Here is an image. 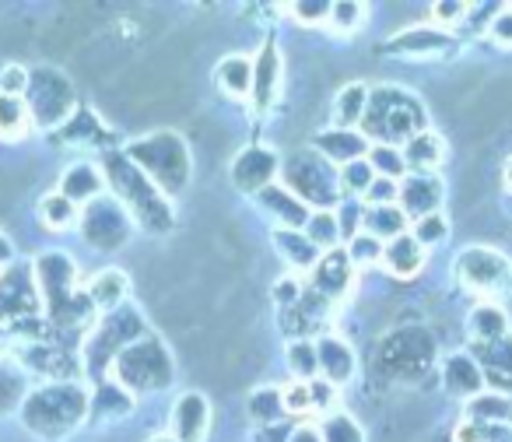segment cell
Segmentation results:
<instances>
[{"instance_id":"cell-1","label":"cell","mask_w":512,"mask_h":442,"mask_svg":"<svg viewBox=\"0 0 512 442\" xmlns=\"http://www.w3.org/2000/svg\"><path fill=\"white\" fill-rule=\"evenodd\" d=\"M99 169L106 176V186L113 190V200L130 214L134 225H141L144 232H155V236H162V232H169L176 225L169 197L123 151H106Z\"/></svg>"},{"instance_id":"cell-2","label":"cell","mask_w":512,"mask_h":442,"mask_svg":"<svg viewBox=\"0 0 512 442\" xmlns=\"http://www.w3.org/2000/svg\"><path fill=\"white\" fill-rule=\"evenodd\" d=\"M22 425L39 439H64L88 418V393L81 383H46L22 397Z\"/></svg>"},{"instance_id":"cell-3","label":"cell","mask_w":512,"mask_h":442,"mask_svg":"<svg viewBox=\"0 0 512 442\" xmlns=\"http://www.w3.org/2000/svg\"><path fill=\"white\" fill-rule=\"evenodd\" d=\"M428 127V113L411 92L397 85H379L369 88V106L358 123L369 144H393L400 148L404 141H411L418 130Z\"/></svg>"},{"instance_id":"cell-4","label":"cell","mask_w":512,"mask_h":442,"mask_svg":"<svg viewBox=\"0 0 512 442\" xmlns=\"http://www.w3.org/2000/svg\"><path fill=\"white\" fill-rule=\"evenodd\" d=\"M123 155H127L165 197L186 190V183H190V172H193L190 148H186V141L176 130H151V134H141L137 141L127 144Z\"/></svg>"},{"instance_id":"cell-5","label":"cell","mask_w":512,"mask_h":442,"mask_svg":"<svg viewBox=\"0 0 512 442\" xmlns=\"http://www.w3.org/2000/svg\"><path fill=\"white\" fill-rule=\"evenodd\" d=\"M109 372H113L109 379H113L116 386H123L130 397H137V393L165 390V386L172 383V376H176V365H172L169 348H165L155 334H144L141 341H134L130 348H123L120 355H116Z\"/></svg>"},{"instance_id":"cell-6","label":"cell","mask_w":512,"mask_h":442,"mask_svg":"<svg viewBox=\"0 0 512 442\" xmlns=\"http://www.w3.org/2000/svg\"><path fill=\"white\" fill-rule=\"evenodd\" d=\"M453 278L477 302H498L512 292V260L495 246H463L453 257Z\"/></svg>"},{"instance_id":"cell-7","label":"cell","mask_w":512,"mask_h":442,"mask_svg":"<svg viewBox=\"0 0 512 442\" xmlns=\"http://www.w3.org/2000/svg\"><path fill=\"white\" fill-rule=\"evenodd\" d=\"M281 186L292 190L309 211H334V200H341L337 190V169L327 165L313 148L295 151L292 158L281 162Z\"/></svg>"},{"instance_id":"cell-8","label":"cell","mask_w":512,"mask_h":442,"mask_svg":"<svg viewBox=\"0 0 512 442\" xmlns=\"http://www.w3.org/2000/svg\"><path fill=\"white\" fill-rule=\"evenodd\" d=\"M148 334L144 330V316L134 306H120L113 313H106L102 320L92 323V334L85 341V369L95 376H106L109 365L116 362L123 348H130L134 341Z\"/></svg>"},{"instance_id":"cell-9","label":"cell","mask_w":512,"mask_h":442,"mask_svg":"<svg viewBox=\"0 0 512 442\" xmlns=\"http://www.w3.org/2000/svg\"><path fill=\"white\" fill-rule=\"evenodd\" d=\"M25 106H29L32 127H64L74 113V85L57 67H36L29 71V88H25Z\"/></svg>"},{"instance_id":"cell-10","label":"cell","mask_w":512,"mask_h":442,"mask_svg":"<svg viewBox=\"0 0 512 442\" xmlns=\"http://www.w3.org/2000/svg\"><path fill=\"white\" fill-rule=\"evenodd\" d=\"M81 236H85L88 246H95V250H120V246H127L130 239V229H134V221H130V214L123 211L120 204H116L113 197H99L92 200V204L81 211Z\"/></svg>"},{"instance_id":"cell-11","label":"cell","mask_w":512,"mask_h":442,"mask_svg":"<svg viewBox=\"0 0 512 442\" xmlns=\"http://www.w3.org/2000/svg\"><path fill=\"white\" fill-rule=\"evenodd\" d=\"M39 306V288L32 264H8L0 271V323H25L36 320Z\"/></svg>"},{"instance_id":"cell-12","label":"cell","mask_w":512,"mask_h":442,"mask_svg":"<svg viewBox=\"0 0 512 442\" xmlns=\"http://www.w3.org/2000/svg\"><path fill=\"white\" fill-rule=\"evenodd\" d=\"M228 176H232L235 190L256 197L260 190H267L271 183H278L281 155L274 148H267V144H249V148H242L239 155L232 158Z\"/></svg>"},{"instance_id":"cell-13","label":"cell","mask_w":512,"mask_h":442,"mask_svg":"<svg viewBox=\"0 0 512 442\" xmlns=\"http://www.w3.org/2000/svg\"><path fill=\"white\" fill-rule=\"evenodd\" d=\"M355 267H351L348 253H344V246H337V250H327L320 253V260L313 264V271L306 274V288H313L316 295H323L327 302H344L351 295V288H355Z\"/></svg>"},{"instance_id":"cell-14","label":"cell","mask_w":512,"mask_h":442,"mask_svg":"<svg viewBox=\"0 0 512 442\" xmlns=\"http://www.w3.org/2000/svg\"><path fill=\"white\" fill-rule=\"evenodd\" d=\"M281 85H285V64H281V50L274 39H267L260 46V53L253 57V92L249 102L260 116H267L281 99Z\"/></svg>"},{"instance_id":"cell-15","label":"cell","mask_w":512,"mask_h":442,"mask_svg":"<svg viewBox=\"0 0 512 442\" xmlns=\"http://www.w3.org/2000/svg\"><path fill=\"white\" fill-rule=\"evenodd\" d=\"M442 204H446V183H442L439 172H407L400 179L397 207L407 214V221H418L425 214L442 211Z\"/></svg>"},{"instance_id":"cell-16","label":"cell","mask_w":512,"mask_h":442,"mask_svg":"<svg viewBox=\"0 0 512 442\" xmlns=\"http://www.w3.org/2000/svg\"><path fill=\"white\" fill-rule=\"evenodd\" d=\"M456 50V36L446 29H435V25H411V29L397 32L386 43V53H397V57H414V60H432L446 57Z\"/></svg>"},{"instance_id":"cell-17","label":"cell","mask_w":512,"mask_h":442,"mask_svg":"<svg viewBox=\"0 0 512 442\" xmlns=\"http://www.w3.org/2000/svg\"><path fill=\"white\" fill-rule=\"evenodd\" d=\"M470 358L477 362L484 376V390L491 393H512V334L502 337V341L491 344H470Z\"/></svg>"},{"instance_id":"cell-18","label":"cell","mask_w":512,"mask_h":442,"mask_svg":"<svg viewBox=\"0 0 512 442\" xmlns=\"http://www.w3.org/2000/svg\"><path fill=\"white\" fill-rule=\"evenodd\" d=\"M172 439L179 442H204L207 439V428H211V400L197 390H186L176 397L172 404Z\"/></svg>"},{"instance_id":"cell-19","label":"cell","mask_w":512,"mask_h":442,"mask_svg":"<svg viewBox=\"0 0 512 442\" xmlns=\"http://www.w3.org/2000/svg\"><path fill=\"white\" fill-rule=\"evenodd\" d=\"M369 137L362 130H348V127H323L320 134L313 137V151L334 169H344V165L358 162V158L369 155Z\"/></svg>"},{"instance_id":"cell-20","label":"cell","mask_w":512,"mask_h":442,"mask_svg":"<svg viewBox=\"0 0 512 442\" xmlns=\"http://www.w3.org/2000/svg\"><path fill=\"white\" fill-rule=\"evenodd\" d=\"M313 341H316V362H320V379H327L337 390H344V386L355 379V369H358L355 348H351L341 334H320V337H313Z\"/></svg>"},{"instance_id":"cell-21","label":"cell","mask_w":512,"mask_h":442,"mask_svg":"<svg viewBox=\"0 0 512 442\" xmlns=\"http://www.w3.org/2000/svg\"><path fill=\"white\" fill-rule=\"evenodd\" d=\"M256 207H260L271 221H278V229H299V232L306 229L309 214H313L292 190H285L281 183H271L267 190L256 193Z\"/></svg>"},{"instance_id":"cell-22","label":"cell","mask_w":512,"mask_h":442,"mask_svg":"<svg viewBox=\"0 0 512 442\" xmlns=\"http://www.w3.org/2000/svg\"><path fill=\"white\" fill-rule=\"evenodd\" d=\"M425 264H428V250L411 236V232H404V236L390 239V243L383 246V264L379 267H383L386 274H393V278L411 281L425 271Z\"/></svg>"},{"instance_id":"cell-23","label":"cell","mask_w":512,"mask_h":442,"mask_svg":"<svg viewBox=\"0 0 512 442\" xmlns=\"http://www.w3.org/2000/svg\"><path fill=\"white\" fill-rule=\"evenodd\" d=\"M102 190H106V176H102V169L95 162H74L60 176V193L78 207H88L92 200H99Z\"/></svg>"},{"instance_id":"cell-24","label":"cell","mask_w":512,"mask_h":442,"mask_svg":"<svg viewBox=\"0 0 512 442\" xmlns=\"http://www.w3.org/2000/svg\"><path fill=\"white\" fill-rule=\"evenodd\" d=\"M400 155L407 162V172H439V165L446 162V141L439 130L425 127L411 141L400 144Z\"/></svg>"},{"instance_id":"cell-25","label":"cell","mask_w":512,"mask_h":442,"mask_svg":"<svg viewBox=\"0 0 512 442\" xmlns=\"http://www.w3.org/2000/svg\"><path fill=\"white\" fill-rule=\"evenodd\" d=\"M88 302H92L95 313H113V309L127 306V295H130V278L120 271V267H106V271H99L92 281H88L85 288Z\"/></svg>"},{"instance_id":"cell-26","label":"cell","mask_w":512,"mask_h":442,"mask_svg":"<svg viewBox=\"0 0 512 442\" xmlns=\"http://www.w3.org/2000/svg\"><path fill=\"white\" fill-rule=\"evenodd\" d=\"M22 362L29 372L43 379H60V383H71V376L81 369V362H74L67 351L60 348H46V344H25L22 348Z\"/></svg>"},{"instance_id":"cell-27","label":"cell","mask_w":512,"mask_h":442,"mask_svg":"<svg viewBox=\"0 0 512 442\" xmlns=\"http://www.w3.org/2000/svg\"><path fill=\"white\" fill-rule=\"evenodd\" d=\"M442 383L460 400H474L477 393H484V376L474 358H470V351H456V355H449L442 362Z\"/></svg>"},{"instance_id":"cell-28","label":"cell","mask_w":512,"mask_h":442,"mask_svg":"<svg viewBox=\"0 0 512 442\" xmlns=\"http://www.w3.org/2000/svg\"><path fill=\"white\" fill-rule=\"evenodd\" d=\"M509 313L498 302H477L467 313V337L470 344H491L509 337Z\"/></svg>"},{"instance_id":"cell-29","label":"cell","mask_w":512,"mask_h":442,"mask_svg":"<svg viewBox=\"0 0 512 442\" xmlns=\"http://www.w3.org/2000/svg\"><path fill=\"white\" fill-rule=\"evenodd\" d=\"M214 85L225 99L246 102L249 92H253V60L242 57V53H232L225 57L218 67H214Z\"/></svg>"},{"instance_id":"cell-30","label":"cell","mask_w":512,"mask_h":442,"mask_svg":"<svg viewBox=\"0 0 512 442\" xmlns=\"http://www.w3.org/2000/svg\"><path fill=\"white\" fill-rule=\"evenodd\" d=\"M274 250H278V257L285 260L292 271H302V274L313 271V264L320 260V250H316L306 239V232H299V229H274Z\"/></svg>"},{"instance_id":"cell-31","label":"cell","mask_w":512,"mask_h":442,"mask_svg":"<svg viewBox=\"0 0 512 442\" xmlns=\"http://www.w3.org/2000/svg\"><path fill=\"white\" fill-rule=\"evenodd\" d=\"M411 229V221H407V214L400 211L397 204H386V207H365L362 204V232L372 239H379V243H390V239L404 236V232Z\"/></svg>"},{"instance_id":"cell-32","label":"cell","mask_w":512,"mask_h":442,"mask_svg":"<svg viewBox=\"0 0 512 442\" xmlns=\"http://www.w3.org/2000/svg\"><path fill=\"white\" fill-rule=\"evenodd\" d=\"M463 418L481 421V425H512V397L484 390V393H477L474 400H467Z\"/></svg>"},{"instance_id":"cell-33","label":"cell","mask_w":512,"mask_h":442,"mask_svg":"<svg viewBox=\"0 0 512 442\" xmlns=\"http://www.w3.org/2000/svg\"><path fill=\"white\" fill-rule=\"evenodd\" d=\"M130 407H134V397H130L123 386H116L113 379H102L95 397H88V414H92L95 421L123 418V414H130Z\"/></svg>"},{"instance_id":"cell-34","label":"cell","mask_w":512,"mask_h":442,"mask_svg":"<svg viewBox=\"0 0 512 442\" xmlns=\"http://www.w3.org/2000/svg\"><path fill=\"white\" fill-rule=\"evenodd\" d=\"M365 106H369V85H362V81L344 85L334 99V127L358 130V123H362V116H365Z\"/></svg>"},{"instance_id":"cell-35","label":"cell","mask_w":512,"mask_h":442,"mask_svg":"<svg viewBox=\"0 0 512 442\" xmlns=\"http://www.w3.org/2000/svg\"><path fill=\"white\" fill-rule=\"evenodd\" d=\"M39 221H43L50 232H67L81 221V207L71 204L60 190L46 193V197L39 200Z\"/></svg>"},{"instance_id":"cell-36","label":"cell","mask_w":512,"mask_h":442,"mask_svg":"<svg viewBox=\"0 0 512 442\" xmlns=\"http://www.w3.org/2000/svg\"><path fill=\"white\" fill-rule=\"evenodd\" d=\"M246 411H249V418H253L260 428L281 425V421H285L281 386H260V390H253V393H249V400H246Z\"/></svg>"},{"instance_id":"cell-37","label":"cell","mask_w":512,"mask_h":442,"mask_svg":"<svg viewBox=\"0 0 512 442\" xmlns=\"http://www.w3.org/2000/svg\"><path fill=\"white\" fill-rule=\"evenodd\" d=\"M32 130V116L25 99L18 95H0V137L4 141H22Z\"/></svg>"},{"instance_id":"cell-38","label":"cell","mask_w":512,"mask_h":442,"mask_svg":"<svg viewBox=\"0 0 512 442\" xmlns=\"http://www.w3.org/2000/svg\"><path fill=\"white\" fill-rule=\"evenodd\" d=\"M285 365L295 376V383H309V379L320 376V362H316V341L309 337H295L285 348Z\"/></svg>"},{"instance_id":"cell-39","label":"cell","mask_w":512,"mask_h":442,"mask_svg":"<svg viewBox=\"0 0 512 442\" xmlns=\"http://www.w3.org/2000/svg\"><path fill=\"white\" fill-rule=\"evenodd\" d=\"M365 18H369V8L362 0H337V4H330L327 29L337 32V36H355L365 25Z\"/></svg>"},{"instance_id":"cell-40","label":"cell","mask_w":512,"mask_h":442,"mask_svg":"<svg viewBox=\"0 0 512 442\" xmlns=\"http://www.w3.org/2000/svg\"><path fill=\"white\" fill-rule=\"evenodd\" d=\"M302 232H306V239L320 253L337 250V246H341V229H337V214L334 211H313Z\"/></svg>"},{"instance_id":"cell-41","label":"cell","mask_w":512,"mask_h":442,"mask_svg":"<svg viewBox=\"0 0 512 442\" xmlns=\"http://www.w3.org/2000/svg\"><path fill=\"white\" fill-rule=\"evenodd\" d=\"M372 179H376L372 165L365 162V158H358V162H351V165H344V169H337V190H341L344 200H362L365 190L372 186Z\"/></svg>"},{"instance_id":"cell-42","label":"cell","mask_w":512,"mask_h":442,"mask_svg":"<svg viewBox=\"0 0 512 442\" xmlns=\"http://www.w3.org/2000/svg\"><path fill=\"white\" fill-rule=\"evenodd\" d=\"M365 162L372 165V172H376L379 179H393V183H400V179L407 176L404 155H400V148H393V144H372L369 155H365Z\"/></svg>"},{"instance_id":"cell-43","label":"cell","mask_w":512,"mask_h":442,"mask_svg":"<svg viewBox=\"0 0 512 442\" xmlns=\"http://www.w3.org/2000/svg\"><path fill=\"white\" fill-rule=\"evenodd\" d=\"M320 439L323 442H365V432L348 411H334L320 421Z\"/></svg>"},{"instance_id":"cell-44","label":"cell","mask_w":512,"mask_h":442,"mask_svg":"<svg viewBox=\"0 0 512 442\" xmlns=\"http://www.w3.org/2000/svg\"><path fill=\"white\" fill-rule=\"evenodd\" d=\"M383 246L386 243H379V239L358 232L355 239H348V243H344V253H348V260H351V267H355V271H369V267L383 264Z\"/></svg>"},{"instance_id":"cell-45","label":"cell","mask_w":512,"mask_h":442,"mask_svg":"<svg viewBox=\"0 0 512 442\" xmlns=\"http://www.w3.org/2000/svg\"><path fill=\"white\" fill-rule=\"evenodd\" d=\"M411 232L414 239H418L425 250H435V246H442L449 239V218L446 211H435V214H425V218L411 221Z\"/></svg>"},{"instance_id":"cell-46","label":"cell","mask_w":512,"mask_h":442,"mask_svg":"<svg viewBox=\"0 0 512 442\" xmlns=\"http://www.w3.org/2000/svg\"><path fill=\"white\" fill-rule=\"evenodd\" d=\"M60 134H64V141L67 144H92L95 137L102 134V127H99V120H95L92 113H71V120L60 127Z\"/></svg>"},{"instance_id":"cell-47","label":"cell","mask_w":512,"mask_h":442,"mask_svg":"<svg viewBox=\"0 0 512 442\" xmlns=\"http://www.w3.org/2000/svg\"><path fill=\"white\" fill-rule=\"evenodd\" d=\"M309 404H313V414H334L337 407H341V390H337L334 383H327V379H309Z\"/></svg>"},{"instance_id":"cell-48","label":"cell","mask_w":512,"mask_h":442,"mask_svg":"<svg viewBox=\"0 0 512 442\" xmlns=\"http://www.w3.org/2000/svg\"><path fill=\"white\" fill-rule=\"evenodd\" d=\"M467 11H470V4H463V0H439V4H432L428 18H432L435 29L453 32V25L467 22Z\"/></svg>"},{"instance_id":"cell-49","label":"cell","mask_w":512,"mask_h":442,"mask_svg":"<svg viewBox=\"0 0 512 442\" xmlns=\"http://www.w3.org/2000/svg\"><path fill=\"white\" fill-rule=\"evenodd\" d=\"M281 404H285V418H302V414H313L309 404V386L306 383H288L281 386Z\"/></svg>"},{"instance_id":"cell-50","label":"cell","mask_w":512,"mask_h":442,"mask_svg":"<svg viewBox=\"0 0 512 442\" xmlns=\"http://www.w3.org/2000/svg\"><path fill=\"white\" fill-rule=\"evenodd\" d=\"M337 229H341V246L348 239H355L362 232V200H348V204L337 207Z\"/></svg>"},{"instance_id":"cell-51","label":"cell","mask_w":512,"mask_h":442,"mask_svg":"<svg viewBox=\"0 0 512 442\" xmlns=\"http://www.w3.org/2000/svg\"><path fill=\"white\" fill-rule=\"evenodd\" d=\"M288 11L302 25H327L330 18V4H323V0H295V4H288Z\"/></svg>"},{"instance_id":"cell-52","label":"cell","mask_w":512,"mask_h":442,"mask_svg":"<svg viewBox=\"0 0 512 442\" xmlns=\"http://www.w3.org/2000/svg\"><path fill=\"white\" fill-rule=\"evenodd\" d=\"M484 36H488L495 46H502V50H512V4H502V8H498V15L491 18V25L484 29Z\"/></svg>"},{"instance_id":"cell-53","label":"cell","mask_w":512,"mask_h":442,"mask_svg":"<svg viewBox=\"0 0 512 442\" xmlns=\"http://www.w3.org/2000/svg\"><path fill=\"white\" fill-rule=\"evenodd\" d=\"M400 197V183H393V179H372V186L365 190L362 204L365 207H386V204H397Z\"/></svg>"},{"instance_id":"cell-54","label":"cell","mask_w":512,"mask_h":442,"mask_svg":"<svg viewBox=\"0 0 512 442\" xmlns=\"http://www.w3.org/2000/svg\"><path fill=\"white\" fill-rule=\"evenodd\" d=\"M25 88H29V71L18 64H8L0 71V95H18L22 99Z\"/></svg>"},{"instance_id":"cell-55","label":"cell","mask_w":512,"mask_h":442,"mask_svg":"<svg viewBox=\"0 0 512 442\" xmlns=\"http://www.w3.org/2000/svg\"><path fill=\"white\" fill-rule=\"evenodd\" d=\"M15 404H22V376H15V372H0V414Z\"/></svg>"},{"instance_id":"cell-56","label":"cell","mask_w":512,"mask_h":442,"mask_svg":"<svg viewBox=\"0 0 512 442\" xmlns=\"http://www.w3.org/2000/svg\"><path fill=\"white\" fill-rule=\"evenodd\" d=\"M302 281L299 278H285V281H278V285H274V302H278L281 309H288V306H295V302H299V295H302Z\"/></svg>"},{"instance_id":"cell-57","label":"cell","mask_w":512,"mask_h":442,"mask_svg":"<svg viewBox=\"0 0 512 442\" xmlns=\"http://www.w3.org/2000/svg\"><path fill=\"white\" fill-rule=\"evenodd\" d=\"M477 442H512V425H481L477 421Z\"/></svg>"},{"instance_id":"cell-58","label":"cell","mask_w":512,"mask_h":442,"mask_svg":"<svg viewBox=\"0 0 512 442\" xmlns=\"http://www.w3.org/2000/svg\"><path fill=\"white\" fill-rule=\"evenodd\" d=\"M288 442H323L320 439V425H309V421H302V425H292V432H288Z\"/></svg>"},{"instance_id":"cell-59","label":"cell","mask_w":512,"mask_h":442,"mask_svg":"<svg viewBox=\"0 0 512 442\" xmlns=\"http://www.w3.org/2000/svg\"><path fill=\"white\" fill-rule=\"evenodd\" d=\"M288 432H292V425H285V421H281V425H267V428H260L253 442H288Z\"/></svg>"},{"instance_id":"cell-60","label":"cell","mask_w":512,"mask_h":442,"mask_svg":"<svg viewBox=\"0 0 512 442\" xmlns=\"http://www.w3.org/2000/svg\"><path fill=\"white\" fill-rule=\"evenodd\" d=\"M502 183H505V190H509V197H512V158L505 162V169H502Z\"/></svg>"},{"instance_id":"cell-61","label":"cell","mask_w":512,"mask_h":442,"mask_svg":"<svg viewBox=\"0 0 512 442\" xmlns=\"http://www.w3.org/2000/svg\"><path fill=\"white\" fill-rule=\"evenodd\" d=\"M8 260H11V243L0 236V264H8Z\"/></svg>"},{"instance_id":"cell-62","label":"cell","mask_w":512,"mask_h":442,"mask_svg":"<svg viewBox=\"0 0 512 442\" xmlns=\"http://www.w3.org/2000/svg\"><path fill=\"white\" fill-rule=\"evenodd\" d=\"M151 442H179V439H172L169 432H162V435H155V439H151Z\"/></svg>"},{"instance_id":"cell-63","label":"cell","mask_w":512,"mask_h":442,"mask_svg":"<svg viewBox=\"0 0 512 442\" xmlns=\"http://www.w3.org/2000/svg\"><path fill=\"white\" fill-rule=\"evenodd\" d=\"M509 204H512V197H509Z\"/></svg>"}]
</instances>
